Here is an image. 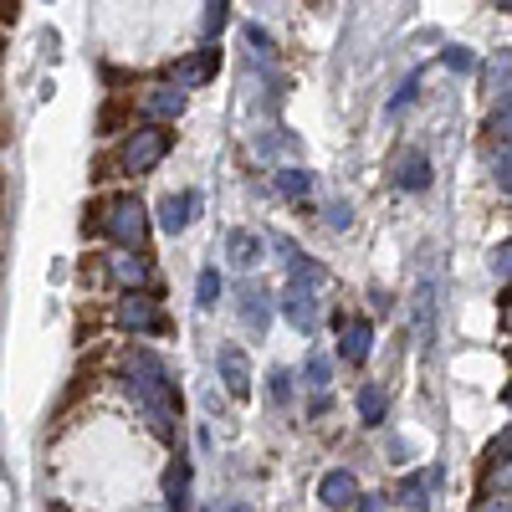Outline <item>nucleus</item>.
<instances>
[{
	"label": "nucleus",
	"instance_id": "f257e3e1",
	"mask_svg": "<svg viewBox=\"0 0 512 512\" xmlns=\"http://www.w3.org/2000/svg\"><path fill=\"white\" fill-rule=\"evenodd\" d=\"M123 390L154 420V431L164 441L175 436V431H169V420L180 415V384L169 379V369H164V359L154 349H134V354H128V384H123Z\"/></svg>",
	"mask_w": 512,
	"mask_h": 512
},
{
	"label": "nucleus",
	"instance_id": "f03ea898",
	"mask_svg": "<svg viewBox=\"0 0 512 512\" xmlns=\"http://www.w3.org/2000/svg\"><path fill=\"white\" fill-rule=\"evenodd\" d=\"M103 236L118 241V246H144L149 216H144L139 195H108V200H103Z\"/></svg>",
	"mask_w": 512,
	"mask_h": 512
},
{
	"label": "nucleus",
	"instance_id": "7ed1b4c3",
	"mask_svg": "<svg viewBox=\"0 0 512 512\" xmlns=\"http://www.w3.org/2000/svg\"><path fill=\"white\" fill-rule=\"evenodd\" d=\"M169 144H175V134H169V128H154V123L128 128V139H123V149H118V164L128 169V175H149V169L169 154Z\"/></svg>",
	"mask_w": 512,
	"mask_h": 512
},
{
	"label": "nucleus",
	"instance_id": "20e7f679",
	"mask_svg": "<svg viewBox=\"0 0 512 512\" xmlns=\"http://www.w3.org/2000/svg\"><path fill=\"white\" fill-rule=\"evenodd\" d=\"M113 318H118V328H128V333H169V318L159 313V303H154V297H139V292H128Z\"/></svg>",
	"mask_w": 512,
	"mask_h": 512
},
{
	"label": "nucleus",
	"instance_id": "39448f33",
	"mask_svg": "<svg viewBox=\"0 0 512 512\" xmlns=\"http://www.w3.org/2000/svg\"><path fill=\"white\" fill-rule=\"evenodd\" d=\"M216 67H221V52H216V47H200L195 57H185V62L169 67V77H175V88L185 93V88H195V82H210V77H216Z\"/></svg>",
	"mask_w": 512,
	"mask_h": 512
},
{
	"label": "nucleus",
	"instance_id": "423d86ee",
	"mask_svg": "<svg viewBox=\"0 0 512 512\" xmlns=\"http://www.w3.org/2000/svg\"><path fill=\"white\" fill-rule=\"evenodd\" d=\"M282 313L303 328V333H313V328H318V297H313V287H308V282H292L287 297H282Z\"/></svg>",
	"mask_w": 512,
	"mask_h": 512
},
{
	"label": "nucleus",
	"instance_id": "0eeeda50",
	"mask_svg": "<svg viewBox=\"0 0 512 512\" xmlns=\"http://www.w3.org/2000/svg\"><path fill=\"white\" fill-rule=\"evenodd\" d=\"M195 210H200V195H195V190H180V195H169V200L159 205V226H164L169 236H180V231L195 221Z\"/></svg>",
	"mask_w": 512,
	"mask_h": 512
},
{
	"label": "nucleus",
	"instance_id": "6e6552de",
	"mask_svg": "<svg viewBox=\"0 0 512 512\" xmlns=\"http://www.w3.org/2000/svg\"><path fill=\"white\" fill-rule=\"evenodd\" d=\"M139 113H144L154 128H164L169 118H180V113H185V93H180V88H154V93L139 103Z\"/></svg>",
	"mask_w": 512,
	"mask_h": 512
},
{
	"label": "nucleus",
	"instance_id": "1a4fd4ad",
	"mask_svg": "<svg viewBox=\"0 0 512 512\" xmlns=\"http://www.w3.org/2000/svg\"><path fill=\"white\" fill-rule=\"evenodd\" d=\"M221 379H226V395L231 400H246L251 395V369H246V354L241 349H221Z\"/></svg>",
	"mask_w": 512,
	"mask_h": 512
},
{
	"label": "nucleus",
	"instance_id": "9d476101",
	"mask_svg": "<svg viewBox=\"0 0 512 512\" xmlns=\"http://www.w3.org/2000/svg\"><path fill=\"white\" fill-rule=\"evenodd\" d=\"M318 502H328V507H354V502H359L354 472H328V477L318 482Z\"/></svg>",
	"mask_w": 512,
	"mask_h": 512
},
{
	"label": "nucleus",
	"instance_id": "9b49d317",
	"mask_svg": "<svg viewBox=\"0 0 512 512\" xmlns=\"http://www.w3.org/2000/svg\"><path fill=\"white\" fill-rule=\"evenodd\" d=\"M164 497H169V512H185L190 507V461L175 456V466L164 472Z\"/></svg>",
	"mask_w": 512,
	"mask_h": 512
},
{
	"label": "nucleus",
	"instance_id": "f8f14e48",
	"mask_svg": "<svg viewBox=\"0 0 512 512\" xmlns=\"http://www.w3.org/2000/svg\"><path fill=\"white\" fill-rule=\"evenodd\" d=\"M369 338H374L369 318H349V328H344V364H364L369 359Z\"/></svg>",
	"mask_w": 512,
	"mask_h": 512
},
{
	"label": "nucleus",
	"instance_id": "ddd939ff",
	"mask_svg": "<svg viewBox=\"0 0 512 512\" xmlns=\"http://www.w3.org/2000/svg\"><path fill=\"white\" fill-rule=\"evenodd\" d=\"M395 185H400V190H425V185H431V159H425V154H405Z\"/></svg>",
	"mask_w": 512,
	"mask_h": 512
},
{
	"label": "nucleus",
	"instance_id": "4468645a",
	"mask_svg": "<svg viewBox=\"0 0 512 512\" xmlns=\"http://www.w3.org/2000/svg\"><path fill=\"white\" fill-rule=\"evenodd\" d=\"M123 123H134V98H108L98 113V134H118Z\"/></svg>",
	"mask_w": 512,
	"mask_h": 512
},
{
	"label": "nucleus",
	"instance_id": "2eb2a0df",
	"mask_svg": "<svg viewBox=\"0 0 512 512\" xmlns=\"http://www.w3.org/2000/svg\"><path fill=\"white\" fill-rule=\"evenodd\" d=\"M226 251H231V262H236V267H256V256H262V236L231 231V236H226Z\"/></svg>",
	"mask_w": 512,
	"mask_h": 512
},
{
	"label": "nucleus",
	"instance_id": "dca6fc26",
	"mask_svg": "<svg viewBox=\"0 0 512 512\" xmlns=\"http://www.w3.org/2000/svg\"><path fill=\"white\" fill-rule=\"evenodd\" d=\"M108 277H118L128 287H144L149 282V267L139 262V256H108Z\"/></svg>",
	"mask_w": 512,
	"mask_h": 512
},
{
	"label": "nucleus",
	"instance_id": "f3484780",
	"mask_svg": "<svg viewBox=\"0 0 512 512\" xmlns=\"http://www.w3.org/2000/svg\"><path fill=\"white\" fill-rule=\"evenodd\" d=\"M425 502H431V477H420V472H410L405 482H400V507H425Z\"/></svg>",
	"mask_w": 512,
	"mask_h": 512
},
{
	"label": "nucleus",
	"instance_id": "a211bd4d",
	"mask_svg": "<svg viewBox=\"0 0 512 512\" xmlns=\"http://www.w3.org/2000/svg\"><path fill=\"white\" fill-rule=\"evenodd\" d=\"M277 190H282L287 200H303V195L313 190V175H308V169H282V175H277Z\"/></svg>",
	"mask_w": 512,
	"mask_h": 512
},
{
	"label": "nucleus",
	"instance_id": "6ab92c4d",
	"mask_svg": "<svg viewBox=\"0 0 512 512\" xmlns=\"http://www.w3.org/2000/svg\"><path fill=\"white\" fill-rule=\"evenodd\" d=\"M195 292H200V297H195L200 308H216V303H221V272H216V267H205L200 282H195Z\"/></svg>",
	"mask_w": 512,
	"mask_h": 512
},
{
	"label": "nucleus",
	"instance_id": "aec40b11",
	"mask_svg": "<svg viewBox=\"0 0 512 512\" xmlns=\"http://www.w3.org/2000/svg\"><path fill=\"white\" fill-rule=\"evenodd\" d=\"M359 415H364V425H379L384 420V395L374 390V384H364V390H359Z\"/></svg>",
	"mask_w": 512,
	"mask_h": 512
},
{
	"label": "nucleus",
	"instance_id": "412c9836",
	"mask_svg": "<svg viewBox=\"0 0 512 512\" xmlns=\"http://www.w3.org/2000/svg\"><path fill=\"white\" fill-rule=\"evenodd\" d=\"M246 323L267 328V292H262V287H251V292H246Z\"/></svg>",
	"mask_w": 512,
	"mask_h": 512
},
{
	"label": "nucleus",
	"instance_id": "4be33fe9",
	"mask_svg": "<svg viewBox=\"0 0 512 512\" xmlns=\"http://www.w3.org/2000/svg\"><path fill=\"white\" fill-rule=\"evenodd\" d=\"M82 236H103V200H93L82 210Z\"/></svg>",
	"mask_w": 512,
	"mask_h": 512
},
{
	"label": "nucleus",
	"instance_id": "5701e85b",
	"mask_svg": "<svg viewBox=\"0 0 512 512\" xmlns=\"http://www.w3.org/2000/svg\"><path fill=\"white\" fill-rule=\"evenodd\" d=\"M328 374H333V364H328L323 354H313V359H308V384H318V390H323Z\"/></svg>",
	"mask_w": 512,
	"mask_h": 512
},
{
	"label": "nucleus",
	"instance_id": "b1692460",
	"mask_svg": "<svg viewBox=\"0 0 512 512\" xmlns=\"http://www.w3.org/2000/svg\"><path fill=\"white\" fill-rule=\"evenodd\" d=\"M82 282H88V287L98 282V287H103V282H108V262H93V256H88V262H82Z\"/></svg>",
	"mask_w": 512,
	"mask_h": 512
},
{
	"label": "nucleus",
	"instance_id": "393cba45",
	"mask_svg": "<svg viewBox=\"0 0 512 512\" xmlns=\"http://www.w3.org/2000/svg\"><path fill=\"white\" fill-rule=\"evenodd\" d=\"M446 67H456V72H472V67H477V57H472V52H461V47H451V52H446Z\"/></svg>",
	"mask_w": 512,
	"mask_h": 512
},
{
	"label": "nucleus",
	"instance_id": "a878e982",
	"mask_svg": "<svg viewBox=\"0 0 512 512\" xmlns=\"http://www.w3.org/2000/svg\"><path fill=\"white\" fill-rule=\"evenodd\" d=\"M226 11L231 6H205V31H221L226 26Z\"/></svg>",
	"mask_w": 512,
	"mask_h": 512
},
{
	"label": "nucleus",
	"instance_id": "bb28decb",
	"mask_svg": "<svg viewBox=\"0 0 512 512\" xmlns=\"http://www.w3.org/2000/svg\"><path fill=\"white\" fill-rule=\"evenodd\" d=\"M415 88H420V77H410V82H405V88L395 93V103H390V113H400V108H405V103L415 98Z\"/></svg>",
	"mask_w": 512,
	"mask_h": 512
},
{
	"label": "nucleus",
	"instance_id": "cd10ccee",
	"mask_svg": "<svg viewBox=\"0 0 512 512\" xmlns=\"http://www.w3.org/2000/svg\"><path fill=\"white\" fill-rule=\"evenodd\" d=\"M384 502H390L384 492H369V497H359V512H384Z\"/></svg>",
	"mask_w": 512,
	"mask_h": 512
},
{
	"label": "nucleus",
	"instance_id": "c85d7f7f",
	"mask_svg": "<svg viewBox=\"0 0 512 512\" xmlns=\"http://www.w3.org/2000/svg\"><path fill=\"white\" fill-rule=\"evenodd\" d=\"M287 379H292L287 369H277V374H272V400H287Z\"/></svg>",
	"mask_w": 512,
	"mask_h": 512
},
{
	"label": "nucleus",
	"instance_id": "c756f323",
	"mask_svg": "<svg viewBox=\"0 0 512 512\" xmlns=\"http://www.w3.org/2000/svg\"><path fill=\"white\" fill-rule=\"evenodd\" d=\"M328 226H349V205H333L328 210Z\"/></svg>",
	"mask_w": 512,
	"mask_h": 512
},
{
	"label": "nucleus",
	"instance_id": "7c9ffc66",
	"mask_svg": "<svg viewBox=\"0 0 512 512\" xmlns=\"http://www.w3.org/2000/svg\"><path fill=\"white\" fill-rule=\"evenodd\" d=\"M492 272H497V277H507V246H497V251H492Z\"/></svg>",
	"mask_w": 512,
	"mask_h": 512
},
{
	"label": "nucleus",
	"instance_id": "2f4dec72",
	"mask_svg": "<svg viewBox=\"0 0 512 512\" xmlns=\"http://www.w3.org/2000/svg\"><path fill=\"white\" fill-rule=\"evenodd\" d=\"M482 512H507V497H487V502H482Z\"/></svg>",
	"mask_w": 512,
	"mask_h": 512
},
{
	"label": "nucleus",
	"instance_id": "473e14b6",
	"mask_svg": "<svg viewBox=\"0 0 512 512\" xmlns=\"http://www.w3.org/2000/svg\"><path fill=\"white\" fill-rule=\"evenodd\" d=\"M47 512H67V507H62V502H52V507H47Z\"/></svg>",
	"mask_w": 512,
	"mask_h": 512
},
{
	"label": "nucleus",
	"instance_id": "72a5a7b5",
	"mask_svg": "<svg viewBox=\"0 0 512 512\" xmlns=\"http://www.w3.org/2000/svg\"><path fill=\"white\" fill-rule=\"evenodd\" d=\"M221 512H241V507H221Z\"/></svg>",
	"mask_w": 512,
	"mask_h": 512
},
{
	"label": "nucleus",
	"instance_id": "f704fd0d",
	"mask_svg": "<svg viewBox=\"0 0 512 512\" xmlns=\"http://www.w3.org/2000/svg\"><path fill=\"white\" fill-rule=\"evenodd\" d=\"M0 52H6V36H0Z\"/></svg>",
	"mask_w": 512,
	"mask_h": 512
}]
</instances>
